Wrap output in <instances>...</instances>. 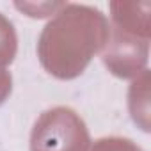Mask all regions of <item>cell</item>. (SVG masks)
Listing matches in <instances>:
<instances>
[{
	"label": "cell",
	"mask_w": 151,
	"mask_h": 151,
	"mask_svg": "<svg viewBox=\"0 0 151 151\" xmlns=\"http://www.w3.org/2000/svg\"><path fill=\"white\" fill-rule=\"evenodd\" d=\"M109 34V20L100 9L62 4L39 36L37 57L52 77L60 80L77 78L93 57L105 48Z\"/></svg>",
	"instance_id": "6da1fadb"
},
{
	"label": "cell",
	"mask_w": 151,
	"mask_h": 151,
	"mask_svg": "<svg viewBox=\"0 0 151 151\" xmlns=\"http://www.w3.org/2000/svg\"><path fill=\"white\" fill-rule=\"evenodd\" d=\"M13 91V77L4 68H0V105H2Z\"/></svg>",
	"instance_id": "ba28073f"
},
{
	"label": "cell",
	"mask_w": 151,
	"mask_h": 151,
	"mask_svg": "<svg viewBox=\"0 0 151 151\" xmlns=\"http://www.w3.org/2000/svg\"><path fill=\"white\" fill-rule=\"evenodd\" d=\"M110 13H112L110 27L121 32H128V34L149 39L151 36V23H149L151 4L149 2H112Z\"/></svg>",
	"instance_id": "277c9868"
},
{
	"label": "cell",
	"mask_w": 151,
	"mask_h": 151,
	"mask_svg": "<svg viewBox=\"0 0 151 151\" xmlns=\"http://www.w3.org/2000/svg\"><path fill=\"white\" fill-rule=\"evenodd\" d=\"M91 135L84 119L69 107H53L39 116L30 133V151H89Z\"/></svg>",
	"instance_id": "7a4b0ae2"
},
{
	"label": "cell",
	"mask_w": 151,
	"mask_h": 151,
	"mask_svg": "<svg viewBox=\"0 0 151 151\" xmlns=\"http://www.w3.org/2000/svg\"><path fill=\"white\" fill-rule=\"evenodd\" d=\"M149 57V39L121 32L110 27L109 41L103 48V64L117 78H135L146 71Z\"/></svg>",
	"instance_id": "3957f363"
},
{
	"label": "cell",
	"mask_w": 151,
	"mask_h": 151,
	"mask_svg": "<svg viewBox=\"0 0 151 151\" xmlns=\"http://www.w3.org/2000/svg\"><path fill=\"white\" fill-rule=\"evenodd\" d=\"M89 151H142V147L126 137H103L98 139Z\"/></svg>",
	"instance_id": "52a82bcc"
},
{
	"label": "cell",
	"mask_w": 151,
	"mask_h": 151,
	"mask_svg": "<svg viewBox=\"0 0 151 151\" xmlns=\"http://www.w3.org/2000/svg\"><path fill=\"white\" fill-rule=\"evenodd\" d=\"M18 52V37L13 23L0 13V68L11 64Z\"/></svg>",
	"instance_id": "8992f818"
},
{
	"label": "cell",
	"mask_w": 151,
	"mask_h": 151,
	"mask_svg": "<svg viewBox=\"0 0 151 151\" xmlns=\"http://www.w3.org/2000/svg\"><path fill=\"white\" fill-rule=\"evenodd\" d=\"M128 107L133 121L142 128L149 130V71H142L132 84L128 93Z\"/></svg>",
	"instance_id": "5b68a950"
}]
</instances>
